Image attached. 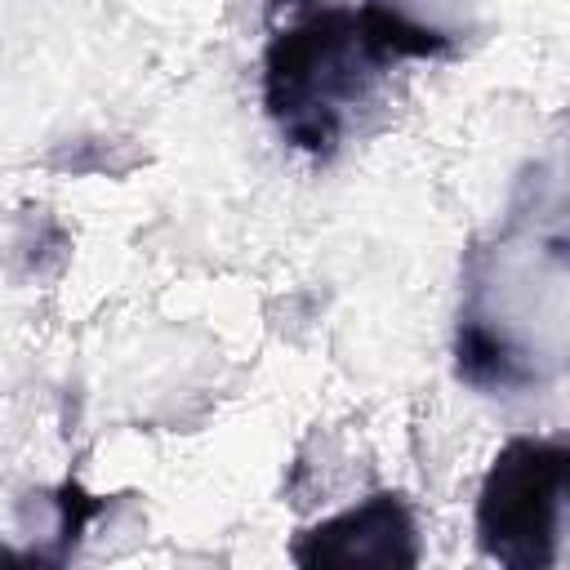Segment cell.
<instances>
[{
  "instance_id": "obj_3",
  "label": "cell",
  "mask_w": 570,
  "mask_h": 570,
  "mask_svg": "<svg viewBox=\"0 0 570 570\" xmlns=\"http://www.w3.org/2000/svg\"><path fill=\"white\" fill-rule=\"evenodd\" d=\"M570 503L566 436H512L476 494V543L508 570H548L561 561Z\"/></svg>"
},
{
  "instance_id": "obj_4",
  "label": "cell",
  "mask_w": 570,
  "mask_h": 570,
  "mask_svg": "<svg viewBox=\"0 0 570 570\" xmlns=\"http://www.w3.org/2000/svg\"><path fill=\"white\" fill-rule=\"evenodd\" d=\"M298 566H419V525L396 490H379L356 508L303 530L289 543Z\"/></svg>"
},
{
  "instance_id": "obj_1",
  "label": "cell",
  "mask_w": 570,
  "mask_h": 570,
  "mask_svg": "<svg viewBox=\"0 0 570 570\" xmlns=\"http://www.w3.org/2000/svg\"><path fill=\"white\" fill-rule=\"evenodd\" d=\"M428 0H272L263 45V107L281 138L307 156H334L379 80L405 58H441L459 31Z\"/></svg>"
},
{
  "instance_id": "obj_2",
  "label": "cell",
  "mask_w": 570,
  "mask_h": 570,
  "mask_svg": "<svg viewBox=\"0 0 570 570\" xmlns=\"http://www.w3.org/2000/svg\"><path fill=\"white\" fill-rule=\"evenodd\" d=\"M566 285L561 183L534 169L494 240L468 254L454 330L459 379L490 396L552 383L566 361Z\"/></svg>"
}]
</instances>
